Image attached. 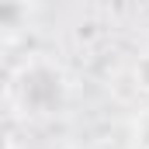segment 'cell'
Listing matches in <instances>:
<instances>
[{"label":"cell","instance_id":"1","mask_svg":"<svg viewBox=\"0 0 149 149\" xmlns=\"http://www.w3.org/2000/svg\"><path fill=\"white\" fill-rule=\"evenodd\" d=\"M10 97L24 114H52L66 101V80L56 66L35 59L17 70L14 83H10Z\"/></svg>","mask_w":149,"mask_h":149},{"label":"cell","instance_id":"2","mask_svg":"<svg viewBox=\"0 0 149 149\" xmlns=\"http://www.w3.org/2000/svg\"><path fill=\"white\" fill-rule=\"evenodd\" d=\"M132 76H135V87L149 94V52H142V56L135 59V70H132Z\"/></svg>","mask_w":149,"mask_h":149},{"label":"cell","instance_id":"3","mask_svg":"<svg viewBox=\"0 0 149 149\" xmlns=\"http://www.w3.org/2000/svg\"><path fill=\"white\" fill-rule=\"evenodd\" d=\"M0 149H14V139H10V128L0 121Z\"/></svg>","mask_w":149,"mask_h":149},{"label":"cell","instance_id":"4","mask_svg":"<svg viewBox=\"0 0 149 149\" xmlns=\"http://www.w3.org/2000/svg\"><path fill=\"white\" fill-rule=\"evenodd\" d=\"M142 149H149V128L142 132Z\"/></svg>","mask_w":149,"mask_h":149}]
</instances>
